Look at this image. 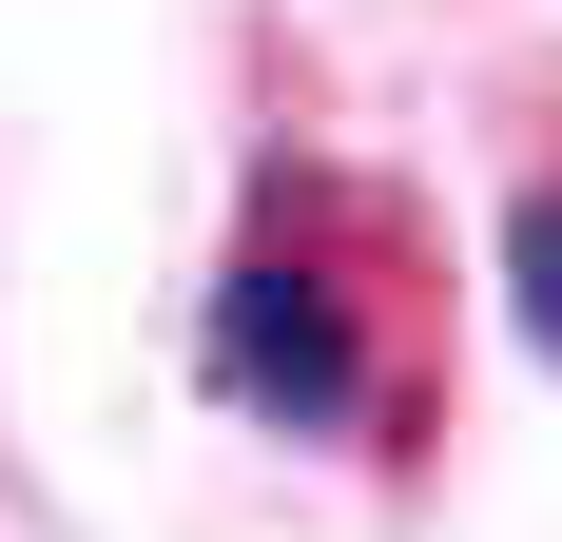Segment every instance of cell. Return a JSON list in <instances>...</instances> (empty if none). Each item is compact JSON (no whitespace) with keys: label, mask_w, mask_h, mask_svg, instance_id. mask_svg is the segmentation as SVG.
<instances>
[{"label":"cell","mask_w":562,"mask_h":542,"mask_svg":"<svg viewBox=\"0 0 562 542\" xmlns=\"http://www.w3.org/2000/svg\"><path fill=\"white\" fill-rule=\"evenodd\" d=\"M194 369H214L233 427H272V445H349L369 407H389V349H369V310H349V271L291 252V233H252V252L214 271Z\"/></svg>","instance_id":"6da1fadb"},{"label":"cell","mask_w":562,"mask_h":542,"mask_svg":"<svg viewBox=\"0 0 562 542\" xmlns=\"http://www.w3.org/2000/svg\"><path fill=\"white\" fill-rule=\"evenodd\" d=\"M505 291H524V329H543V369H562V174L505 214Z\"/></svg>","instance_id":"7a4b0ae2"}]
</instances>
